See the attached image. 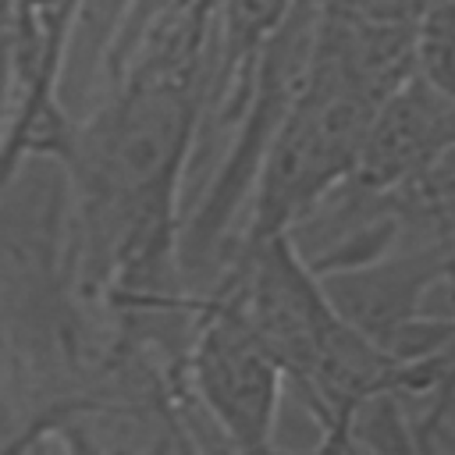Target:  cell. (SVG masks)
<instances>
[{"label":"cell","mask_w":455,"mask_h":455,"mask_svg":"<svg viewBox=\"0 0 455 455\" xmlns=\"http://www.w3.org/2000/svg\"><path fill=\"white\" fill-rule=\"evenodd\" d=\"M196 124L192 85L156 75L128 85L60 139V160L82 206L85 249L103 267L139 263V249L156 252Z\"/></svg>","instance_id":"obj_1"},{"label":"cell","mask_w":455,"mask_h":455,"mask_svg":"<svg viewBox=\"0 0 455 455\" xmlns=\"http://www.w3.org/2000/svg\"><path fill=\"white\" fill-rule=\"evenodd\" d=\"M384 100V92L366 85L313 43L291 103L259 146L249 178L252 213L245 242L295 231L355 174L370 124Z\"/></svg>","instance_id":"obj_2"},{"label":"cell","mask_w":455,"mask_h":455,"mask_svg":"<svg viewBox=\"0 0 455 455\" xmlns=\"http://www.w3.org/2000/svg\"><path fill=\"white\" fill-rule=\"evenodd\" d=\"M188 377L206 419L231 448L259 451L274 444L288 387L284 370L224 299L199 309L188 345Z\"/></svg>","instance_id":"obj_3"},{"label":"cell","mask_w":455,"mask_h":455,"mask_svg":"<svg viewBox=\"0 0 455 455\" xmlns=\"http://www.w3.org/2000/svg\"><path fill=\"white\" fill-rule=\"evenodd\" d=\"M78 7L82 0H14V64L21 71V114L11 153L25 139V132L50 110L53 71L60 64V50Z\"/></svg>","instance_id":"obj_4"},{"label":"cell","mask_w":455,"mask_h":455,"mask_svg":"<svg viewBox=\"0 0 455 455\" xmlns=\"http://www.w3.org/2000/svg\"><path fill=\"white\" fill-rule=\"evenodd\" d=\"M416 75L455 96V0H437L416 21Z\"/></svg>","instance_id":"obj_5"},{"label":"cell","mask_w":455,"mask_h":455,"mask_svg":"<svg viewBox=\"0 0 455 455\" xmlns=\"http://www.w3.org/2000/svg\"><path fill=\"white\" fill-rule=\"evenodd\" d=\"M412 437H416V451L455 455V366L416 405V412H412Z\"/></svg>","instance_id":"obj_6"}]
</instances>
